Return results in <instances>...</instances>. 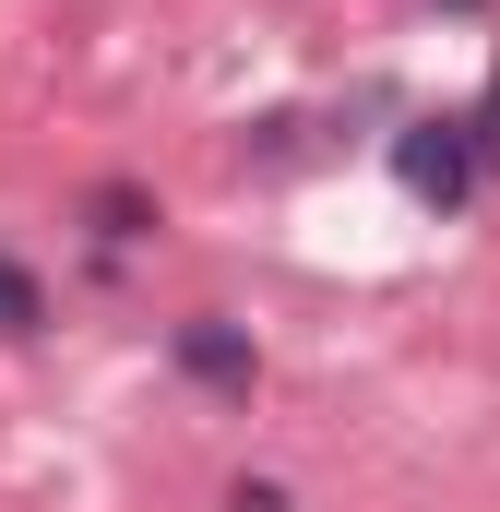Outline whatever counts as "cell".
<instances>
[{
	"label": "cell",
	"instance_id": "3",
	"mask_svg": "<svg viewBox=\"0 0 500 512\" xmlns=\"http://www.w3.org/2000/svg\"><path fill=\"white\" fill-rule=\"evenodd\" d=\"M48 322V286H36V262H12L0 251V334H36Z\"/></svg>",
	"mask_w": 500,
	"mask_h": 512
},
{
	"label": "cell",
	"instance_id": "5",
	"mask_svg": "<svg viewBox=\"0 0 500 512\" xmlns=\"http://www.w3.org/2000/svg\"><path fill=\"white\" fill-rule=\"evenodd\" d=\"M465 131H477V167H489V179H500V72H489V108H477V120H465Z\"/></svg>",
	"mask_w": 500,
	"mask_h": 512
},
{
	"label": "cell",
	"instance_id": "6",
	"mask_svg": "<svg viewBox=\"0 0 500 512\" xmlns=\"http://www.w3.org/2000/svg\"><path fill=\"white\" fill-rule=\"evenodd\" d=\"M441 12H489V0H441Z\"/></svg>",
	"mask_w": 500,
	"mask_h": 512
},
{
	"label": "cell",
	"instance_id": "4",
	"mask_svg": "<svg viewBox=\"0 0 500 512\" xmlns=\"http://www.w3.org/2000/svg\"><path fill=\"white\" fill-rule=\"evenodd\" d=\"M96 227H108V239H155V203H143V191H96Z\"/></svg>",
	"mask_w": 500,
	"mask_h": 512
},
{
	"label": "cell",
	"instance_id": "1",
	"mask_svg": "<svg viewBox=\"0 0 500 512\" xmlns=\"http://www.w3.org/2000/svg\"><path fill=\"white\" fill-rule=\"evenodd\" d=\"M393 179H405L417 203H441V215H453L489 167H477V131H465V120H405V131H393Z\"/></svg>",
	"mask_w": 500,
	"mask_h": 512
},
{
	"label": "cell",
	"instance_id": "2",
	"mask_svg": "<svg viewBox=\"0 0 500 512\" xmlns=\"http://www.w3.org/2000/svg\"><path fill=\"white\" fill-rule=\"evenodd\" d=\"M167 358H179L191 382H215V393H250V382H262V346H250V322H227V310H191V322L167 334Z\"/></svg>",
	"mask_w": 500,
	"mask_h": 512
}]
</instances>
